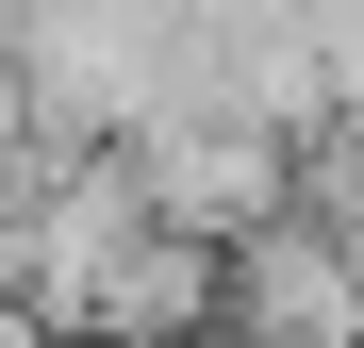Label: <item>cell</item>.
I'll return each instance as SVG.
<instances>
[{"label":"cell","instance_id":"obj_2","mask_svg":"<svg viewBox=\"0 0 364 348\" xmlns=\"http://www.w3.org/2000/svg\"><path fill=\"white\" fill-rule=\"evenodd\" d=\"M116 166H133L149 216H182L199 249H232V232H265V216L298 199V149L249 133V116H215V100H182V116H149V133H116Z\"/></svg>","mask_w":364,"mask_h":348},{"label":"cell","instance_id":"obj_1","mask_svg":"<svg viewBox=\"0 0 364 348\" xmlns=\"http://www.w3.org/2000/svg\"><path fill=\"white\" fill-rule=\"evenodd\" d=\"M215 332L232 348H364V249L315 199H282L265 232L215 249Z\"/></svg>","mask_w":364,"mask_h":348},{"label":"cell","instance_id":"obj_3","mask_svg":"<svg viewBox=\"0 0 364 348\" xmlns=\"http://www.w3.org/2000/svg\"><path fill=\"white\" fill-rule=\"evenodd\" d=\"M182 348H232V332H182Z\"/></svg>","mask_w":364,"mask_h":348}]
</instances>
